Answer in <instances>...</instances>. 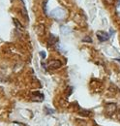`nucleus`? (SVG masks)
<instances>
[{
  "label": "nucleus",
  "mask_w": 120,
  "mask_h": 126,
  "mask_svg": "<svg viewBox=\"0 0 120 126\" xmlns=\"http://www.w3.org/2000/svg\"><path fill=\"white\" fill-rule=\"evenodd\" d=\"M65 15H66V11L62 8H56V9L52 10L50 13V16L55 17V18H63Z\"/></svg>",
  "instance_id": "1"
},
{
  "label": "nucleus",
  "mask_w": 120,
  "mask_h": 126,
  "mask_svg": "<svg viewBox=\"0 0 120 126\" xmlns=\"http://www.w3.org/2000/svg\"><path fill=\"white\" fill-rule=\"evenodd\" d=\"M96 35H97V37H98V39H99L100 42H105L109 38V35L106 32H104V31H98L96 33Z\"/></svg>",
  "instance_id": "2"
},
{
  "label": "nucleus",
  "mask_w": 120,
  "mask_h": 126,
  "mask_svg": "<svg viewBox=\"0 0 120 126\" xmlns=\"http://www.w3.org/2000/svg\"><path fill=\"white\" fill-rule=\"evenodd\" d=\"M47 66L49 69H58L62 66V62L60 60H50L47 63Z\"/></svg>",
  "instance_id": "3"
},
{
  "label": "nucleus",
  "mask_w": 120,
  "mask_h": 126,
  "mask_svg": "<svg viewBox=\"0 0 120 126\" xmlns=\"http://www.w3.org/2000/svg\"><path fill=\"white\" fill-rule=\"evenodd\" d=\"M57 41H58L57 37H55L53 34H50V35H49V39H48V45H49V46L55 44Z\"/></svg>",
  "instance_id": "4"
},
{
  "label": "nucleus",
  "mask_w": 120,
  "mask_h": 126,
  "mask_svg": "<svg viewBox=\"0 0 120 126\" xmlns=\"http://www.w3.org/2000/svg\"><path fill=\"white\" fill-rule=\"evenodd\" d=\"M13 21H14V23H15V25L16 26V28H18L19 30H23V26L21 25V23L16 19V18H13Z\"/></svg>",
  "instance_id": "5"
},
{
  "label": "nucleus",
  "mask_w": 120,
  "mask_h": 126,
  "mask_svg": "<svg viewBox=\"0 0 120 126\" xmlns=\"http://www.w3.org/2000/svg\"><path fill=\"white\" fill-rule=\"evenodd\" d=\"M46 3H47V0H45V2L43 3V6H44V13H45V15H47V13H46Z\"/></svg>",
  "instance_id": "6"
},
{
  "label": "nucleus",
  "mask_w": 120,
  "mask_h": 126,
  "mask_svg": "<svg viewBox=\"0 0 120 126\" xmlns=\"http://www.w3.org/2000/svg\"><path fill=\"white\" fill-rule=\"evenodd\" d=\"M85 41H88V42H90V43L92 42V40H91V38H90V37H85V38L83 39V42H85Z\"/></svg>",
  "instance_id": "7"
},
{
  "label": "nucleus",
  "mask_w": 120,
  "mask_h": 126,
  "mask_svg": "<svg viewBox=\"0 0 120 126\" xmlns=\"http://www.w3.org/2000/svg\"><path fill=\"white\" fill-rule=\"evenodd\" d=\"M40 55H41L43 58H45V51H41V52H40Z\"/></svg>",
  "instance_id": "8"
},
{
  "label": "nucleus",
  "mask_w": 120,
  "mask_h": 126,
  "mask_svg": "<svg viewBox=\"0 0 120 126\" xmlns=\"http://www.w3.org/2000/svg\"><path fill=\"white\" fill-rule=\"evenodd\" d=\"M105 1H106V2L108 3V4H111V3L113 2V0H105Z\"/></svg>",
  "instance_id": "9"
},
{
  "label": "nucleus",
  "mask_w": 120,
  "mask_h": 126,
  "mask_svg": "<svg viewBox=\"0 0 120 126\" xmlns=\"http://www.w3.org/2000/svg\"><path fill=\"white\" fill-rule=\"evenodd\" d=\"M118 5H120V0H119V2H118Z\"/></svg>",
  "instance_id": "10"
},
{
  "label": "nucleus",
  "mask_w": 120,
  "mask_h": 126,
  "mask_svg": "<svg viewBox=\"0 0 120 126\" xmlns=\"http://www.w3.org/2000/svg\"><path fill=\"white\" fill-rule=\"evenodd\" d=\"M11 1H13V0H11Z\"/></svg>",
  "instance_id": "11"
}]
</instances>
